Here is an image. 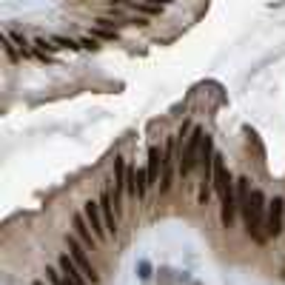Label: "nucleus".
I'll return each mask as SVG.
<instances>
[{"label": "nucleus", "instance_id": "f257e3e1", "mask_svg": "<svg viewBox=\"0 0 285 285\" xmlns=\"http://www.w3.org/2000/svg\"><path fill=\"white\" fill-rule=\"evenodd\" d=\"M265 217H268L265 194L260 191V188H254V191H251V200H248V208L242 211V220H245V231H248V237L254 242H260V245L268 240V234H265Z\"/></svg>", "mask_w": 285, "mask_h": 285}, {"label": "nucleus", "instance_id": "f03ea898", "mask_svg": "<svg viewBox=\"0 0 285 285\" xmlns=\"http://www.w3.org/2000/svg\"><path fill=\"white\" fill-rule=\"evenodd\" d=\"M203 137H206L203 126H194L191 134L180 142V146H183V149H180V177H188V174L200 165V146H203Z\"/></svg>", "mask_w": 285, "mask_h": 285}, {"label": "nucleus", "instance_id": "7ed1b4c3", "mask_svg": "<svg viewBox=\"0 0 285 285\" xmlns=\"http://www.w3.org/2000/svg\"><path fill=\"white\" fill-rule=\"evenodd\" d=\"M66 242H69V254L74 256V263L80 265V271L86 274V279H89L92 285H97V282H100V274L94 271L92 260H89V256H86V251H83L86 242L80 240V237H74V234H66Z\"/></svg>", "mask_w": 285, "mask_h": 285}, {"label": "nucleus", "instance_id": "20e7f679", "mask_svg": "<svg viewBox=\"0 0 285 285\" xmlns=\"http://www.w3.org/2000/svg\"><path fill=\"white\" fill-rule=\"evenodd\" d=\"M285 231V200L274 197L268 203V217H265V234L277 240L279 234Z\"/></svg>", "mask_w": 285, "mask_h": 285}, {"label": "nucleus", "instance_id": "39448f33", "mask_svg": "<svg viewBox=\"0 0 285 285\" xmlns=\"http://www.w3.org/2000/svg\"><path fill=\"white\" fill-rule=\"evenodd\" d=\"M83 214H86V220H89V225H92L94 237H97L100 242H106L108 237V228H106V220H103V211H100V203H94V200H89L83 206Z\"/></svg>", "mask_w": 285, "mask_h": 285}, {"label": "nucleus", "instance_id": "423d86ee", "mask_svg": "<svg viewBox=\"0 0 285 285\" xmlns=\"http://www.w3.org/2000/svg\"><path fill=\"white\" fill-rule=\"evenodd\" d=\"M174 151H177V140L168 137V142L163 149V177H160V191L163 194L171 188V180H174Z\"/></svg>", "mask_w": 285, "mask_h": 285}, {"label": "nucleus", "instance_id": "0eeeda50", "mask_svg": "<svg viewBox=\"0 0 285 285\" xmlns=\"http://www.w3.org/2000/svg\"><path fill=\"white\" fill-rule=\"evenodd\" d=\"M100 211H103V220H106L108 237H114L117 234V220H114V197L108 188H103V194H100Z\"/></svg>", "mask_w": 285, "mask_h": 285}, {"label": "nucleus", "instance_id": "6e6552de", "mask_svg": "<svg viewBox=\"0 0 285 285\" xmlns=\"http://www.w3.org/2000/svg\"><path fill=\"white\" fill-rule=\"evenodd\" d=\"M60 274H63L66 279H71L74 285H86V274L80 271V265L74 263V256L71 254H60Z\"/></svg>", "mask_w": 285, "mask_h": 285}, {"label": "nucleus", "instance_id": "1a4fd4ad", "mask_svg": "<svg viewBox=\"0 0 285 285\" xmlns=\"http://www.w3.org/2000/svg\"><path fill=\"white\" fill-rule=\"evenodd\" d=\"M160 168H163V151H160V146H149V165H146V174H149L151 185H160Z\"/></svg>", "mask_w": 285, "mask_h": 285}, {"label": "nucleus", "instance_id": "9d476101", "mask_svg": "<svg viewBox=\"0 0 285 285\" xmlns=\"http://www.w3.org/2000/svg\"><path fill=\"white\" fill-rule=\"evenodd\" d=\"M71 225H74V234L80 237V240L86 242V245H97V237H94V231H92V225H89V220H86V214H74V220H71Z\"/></svg>", "mask_w": 285, "mask_h": 285}, {"label": "nucleus", "instance_id": "9b49d317", "mask_svg": "<svg viewBox=\"0 0 285 285\" xmlns=\"http://www.w3.org/2000/svg\"><path fill=\"white\" fill-rule=\"evenodd\" d=\"M0 43H3V51H6V57L9 60H12V63H17V60H20V49H17V43L12 40V35H9V28L6 32H3V35H0Z\"/></svg>", "mask_w": 285, "mask_h": 285}, {"label": "nucleus", "instance_id": "f8f14e48", "mask_svg": "<svg viewBox=\"0 0 285 285\" xmlns=\"http://www.w3.org/2000/svg\"><path fill=\"white\" fill-rule=\"evenodd\" d=\"M9 35H12V40L17 43V49H20L23 60H28V57H35V49H32V46L26 43V37H23L20 32H12V28H9Z\"/></svg>", "mask_w": 285, "mask_h": 285}, {"label": "nucleus", "instance_id": "ddd939ff", "mask_svg": "<svg viewBox=\"0 0 285 285\" xmlns=\"http://www.w3.org/2000/svg\"><path fill=\"white\" fill-rule=\"evenodd\" d=\"M92 37H97V40H108V43H111V40H117V32H114V28H103V26H97Z\"/></svg>", "mask_w": 285, "mask_h": 285}, {"label": "nucleus", "instance_id": "4468645a", "mask_svg": "<svg viewBox=\"0 0 285 285\" xmlns=\"http://www.w3.org/2000/svg\"><path fill=\"white\" fill-rule=\"evenodd\" d=\"M51 40H54L57 46H60V49H80V46H77L74 40H71V37H60V35H54Z\"/></svg>", "mask_w": 285, "mask_h": 285}, {"label": "nucleus", "instance_id": "2eb2a0df", "mask_svg": "<svg viewBox=\"0 0 285 285\" xmlns=\"http://www.w3.org/2000/svg\"><path fill=\"white\" fill-rule=\"evenodd\" d=\"M80 46H83V49H89V51H97L100 49V40H97V37H83V40H80Z\"/></svg>", "mask_w": 285, "mask_h": 285}, {"label": "nucleus", "instance_id": "dca6fc26", "mask_svg": "<svg viewBox=\"0 0 285 285\" xmlns=\"http://www.w3.org/2000/svg\"><path fill=\"white\" fill-rule=\"evenodd\" d=\"M137 271H140V279H149V277H151V265L146 263V260H142V263L137 265Z\"/></svg>", "mask_w": 285, "mask_h": 285}, {"label": "nucleus", "instance_id": "f3484780", "mask_svg": "<svg viewBox=\"0 0 285 285\" xmlns=\"http://www.w3.org/2000/svg\"><path fill=\"white\" fill-rule=\"evenodd\" d=\"M279 277L285 279V260H282V268H279Z\"/></svg>", "mask_w": 285, "mask_h": 285}, {"label": "nucleus", "instance_id": "a211bd4d", "mask_svg": "<svg viewBox=\"0 0 285 285\" xmlns=\"http://www.w3.org/2000/svg\"><path fill=\"white\" fill-rule=\"evenodd\" d=\"M32 285H43V282H32Z\"/></svg>", "mask_w": 285, "mask_h": 285}, {"label": "nucleus", "instance_id": "6ab92c4d", "mask_svg": "<svg viewBox=\"0 0 285 285\" xmlns=\"http://www.w3.org/2000/svg\"><path fill=\"white\" fill-rule=\"evenodd\" d=\"M191 285H200V282H191Z\"/></svg>", "mask_w": 285, "mask_h": 285}]
</instances>
